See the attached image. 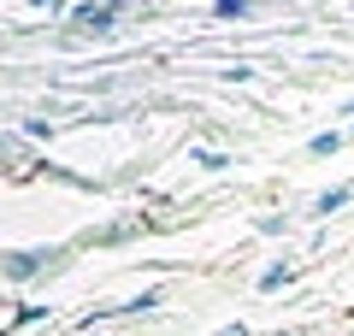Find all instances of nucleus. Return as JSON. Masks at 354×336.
Listing matches in <instances>:
<instances>
[{
    "mask_svg": "<svg viewBox=\"0 0 354 336\" xmlns=\"http://www.w3.org/2000/svg\"><path fill=\"white\" fill-rule=\"evenodd\" d=\"M59 265V248H36V254H6V277L12 283H30L36 272H53Z\"/></svg>",
    "mask_w": 354,
    "mask_h": 336,
    "instance_id": "obj_1",
    "label": "nucleus"
},
{
    "mask_svg": "<svg viewBox=\"0 0 354 336\" xmlns=\"http://www.w3.org/2000/svg\"><path fill=\"white\" fill-rule=\"evenodd\" d=\"M71 24H77V30H95V36H106V30L118 24V0H95V6H77Z\"/></svg>",
    "mask_w": 354,
    "mask_h": 336,
    "instance_id": "obj_2",
    "label": "nucleus"
},
{
    "mask_svg": "<svg viewBox=\"0 0 354 336\" xmlns=\"http://www.w3.org/2000/svg\"><path fill=\"white\" fill-rule=\"evenodd\" d=\"M348 142H354L348 130H319V136L307 142V153H337V148H348Z\"/></svg>",
    "mask_w": 354,
    "mask_h": 336,
    "instance_id": "obj_3",
    "label": "nucleus"
},
{
    "mask_svg": "<svg viewBox=\"0 0 354 336\" xmlns=\"http://www.w3.org/2000/svg\"><path fill=\"white\" fill-rule=\"evenodd\" d=\"M290 277H295V265H272V272H260V289H266V295H272V289H283V283H290Z\"/></svg>",
    "mask_w": 354,
    "mask_h": 336,
    "instance_id": "obj_4",
    "label": "nucleus"
},
{
    "mask_svg": "<svg viewBox=\"0 0 354 336\" xmlns=\"http://www.w3.org/2000/svg\"><path fill=\"white\" fill-rule=\"evenodd\" d=\"M189 160H195V165H213V171H218V165H225V153H213V148H195Z\"/></svg>",
    "mask_w": 354,
    "mask_h": 336,
    "instance_id": "obj_5",
    "label": "nucleus"
},
{
    "mask_svg": "<svg viewBox=\"0 0 354 336\" xmlns=\"http://www.w3.org/2000/svg\"><path fill=\"white\" fill-rule=\"evenodd\" d=\"M218 12H254V0H213Z\"/></svg>",
    "mask_w": 354,
    "mask_h": 336,
    "instance_id": "obj_6",
    "label": "nucleus"
},
{
    "mask_svg": "<svg viewBox=\"0 0 354 336\" xmlns=\"http://www.w3.org/2000/svg\"><path fill=\"white\" fill-rule=\"evenodd\" d=\"M218 336H248V330H242V324H230V330H218Z\"/></svg>",
    "mask_w": 354,
    "mask_h": 336,
    "instance_id": "obj_7",
    "label": "nucleus"
},
{
    "mask_svg": "<svg viewBox=\"0 0 354 336\" xmlns=\"http://www.w3.org/2000/svg\"><path fill=\"white\" fill-rule=\"evenodd\" d=\"M36 6H65V0H36Z\"/></svg>",
    "mask_w": 354,
    "mask_h": 336,
    "instance_id": "obj_8",
    "label": "nucleus"
},
{
    "mask_svg": "<svg viewBox=\"0 0 354 336\" xmlns=\"http://www.w3.org/2000/svg\"><path fill=\"white\" fill-rule=\"evenodd\" d=\"M348 136H354V130H348Z\"/></svg>",
    "mask_w": 354,
    "mask_h": 336,
    "instance_id": "obj_9",
    "label": "nucleus"
}]
</instances>
